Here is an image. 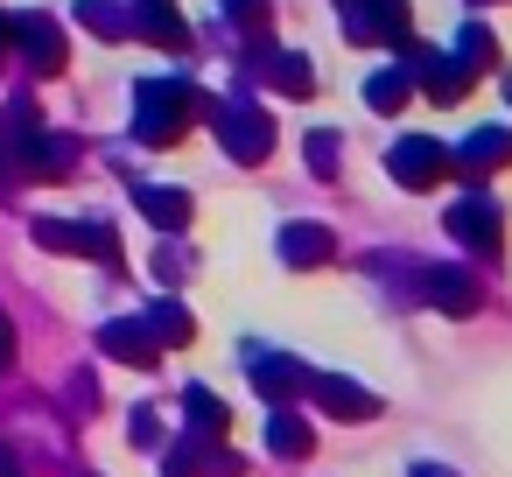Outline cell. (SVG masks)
<instances>
[{"instance_id":"1","label":"cell","mask_w":512,"mask_h":477,"mask_svg":"<svg viewBox=\"0 0 512 477\" xmlns=\"http://www.w3.org/2000/svg\"><path fill=\"white\" fill-rule=\"evenodd\" d=\"M204 113H211V99L190 92L183 78H148V85H134V141H148V148H169V141L190 134V120H204Z\"/></svg>"},{"instance_id":"2","label":"cell","mask_w":512,"mask_h":477,"mask_svg":"<svg viewBox=\"0 0 512 477\" xmlns=\"http://www.w3.org/2000/svg\"><path fill=\"white\" fill-rule=\"evenodd\" d=\"M36 246L50 253H85L99 267H120V239L106 218H36Z\"/></svg>"},{"instance_id":"3","label":"cell","mask_w":512,"mask_h":477,"mask_svg":"<svg viewBox=\"0 0 512 477\" xmlns=\"http://www.w3.org/2000/svg\"><path fill=\"white\" fill-rule=\"evenodd\" d=\"M211 127L232 162H267V148H274V120L260 106H225V113H211Z\"/></svg>"},{"instance_id":"4","label":"cell","mask_w":512,"mask_h":477,"mask_svg":"<svg viewBox=\"0 0 512 477\" xmlns=\"http://www.w3.org/2000/svg\"><path fill=\"white\" fill-rule=\"evenodd\" d=\"M337 15L358 43H407V0H337Z\"/></svg>"},{"instance_id":"5","label":"cell","mask_w":512,"mask_h":477,"mask_svg":"<svg viewBox=\"0 0 512 477\" xmlns=\"http://www.w3.org/2000/svg\"><path fill=\"white\" fill-rule=\"evenodd\" d=\"M386 169H393V183H400V190H435V183L449 176V155H442V141L414 134V141H393Z\"/></svg>"},{"instance_id":"6","label":"cell","mask_w":512,"mask_h":477,"mask_svg":"<svg viewBox=\"0 0 512 477\" xmlns=\"http://www.w3.org/2000/svg\"><path fill=\"white\" fill-rule=\"evenodd\" d=\"M8 43H15L43 78H50V71H64V29H57L50 15H36V8H29V15H15V22H8Z\"/></svg>"},{"instance_id":"7","label":"cell","mask_w":512,"mask_h":477,"mask_svg":"<svg viewBox=\"0 0 512 477\" xmlns=\"http://www.w3.org/2000/svg\"><path fill=\"white\" fill-rule=\"evenodd\" d=\"M449 232H456V246H470L477 260H491V253H498V204L477 197V190L456 197V204H449Z\"/></svg>"},{"instance_id":"8","label":"cell","mask_w":512,"mask_h":477,"mask_svg":"<svg viewBox=\"0 0 512 477\" xmlns=\"http://www.w3.org/2000/svg\"><path fill=\"white\" fill-rule=\"evenodd\" d=\"M8 155H15L29 176H71L78 141H71V134H43V127H36V134H15V148H8Z\"/></svg>"},{"instance_id":"9","label":"cell","mask_w":512,"mask_h":477,"mask_svg":"<svg viewBox=\"0 0 512 477\" xmlns=\"http://www.w3.org/2000/svg\"><path fill=\"white\" fill-rule=\"evenodd\" d=\"M414 295L435 302L442 316H470V309H477V281H470L463 267H421V274H414Z\"/></svg>"},{"instance_id":"10","label":"cell","mask_w":512,"mask_h":477,"mask_svg":"<svg viewBox=\"0 0 512 477\" xmlns=\"http://www.w3.org/2000/svg\"><path fill=\"white\" fill-rule=\"evenodd\" d=\"M239 358L253 365V379H260V393H267V400L309 393V372H302L295 358H281V351H260V344H239Z\"/></svg>"},{"instance_id":"11","label":"cell","mask_w":512,"mask_h":477,"mask_svg":"<svg viewBox=\"0 0 512 477\" xmlns=\"http://www.w3.org/2000/svg\"><path fill=\"white\" fill-rule=\"evenodd\" d=\"M309 400H316L323 414H337V421H372V414H379V400H372L358 379H337V372L309 379Z\"/></svg>"},{"instance_id":"12","label":"cell","mask_w":512,"mask_h":477,"mask_svg":"<svg viewBox=\"0 0 512 477\" xmlns=\"http://www.w3.org/2000/svg\"><path fill=\"white\" fill-rule=\"evenodd\" d=\"M232 470H239V456L218 449V442H197V435H183L176 456L162 463V477H232Z\"/></svg>"},{"instance_id":"13","label":"cell","mask_w":512,"mask_h":477,"mask_svg":"<svg viewBox=\"0 0 512 477\" xmlns=\"http://www.w3.org/2000/svg\"><path fill=\"white\" fill-rule=\"evenodd\" d=\"M99 351H106V358H120V365H134V372H148V365L162 358V351H155V337L141 330V316L106 323V330H99Z\"/></svg>"},{"instance_id":"14","label":"cell","mask_w":512,"mask_h":477,"mask_svg":"<svg viewBox=\"0 0 512 477\" xmlns=\"http://www.w3.org/2000/svg\"><path fill=\"white\" fill-rule=\"evenodd\" d=\"M134 204L155 232H183L190 225V190H162V183H134Z\"/></svg>"},{"instance_id":"15","label":"cell","mask_w":512,"mask_h":477,"mask_svg":"<svg viewBox=\"0 0 512 477\" xmlns=\"http://www.w3.org/2000/svg\"><path fill=\"white\" fill-rule=\"evenodd\" d=\"M183 421H190V435H197V442H225L232 407H225L218 393H204V386H183Z\"/></svg>"},{"instance_id":"16","label":"cell","mask_w":512,"mask_h":477,"mask_svg":"<svg viewBox=\"0 0 512 477\" xmlns=\"http://www.w3.org/2000/svg\"><path fill=\"white\" fill-rule=\"evenodd\" d=\"M456 155H463V162H449V169H463V176H470V169H477V176H484V169H505V162H512V127H477Z\"/></svg>"},{"instance_id":"17","label":"cell","mask_w":512,"mask_h":477,"mask_svg":"<svg viewBox=\"0 0 512 477\" xmlns=\"http://www.w3.org/2000/svg\"><path fill=\"white\" fill-rule=\"evenodd\" d=\"M141 330H148L155 351H162V344H190V337H197V316H190L183 302H155V309L141 316Z\"/></svg>"},{"instance_id":"18","label":"cell","mask_w":512,"mask_h":477,"mask_svg":"<svg viewBox=\"0 0 512 477\" xmlns=\"http://www.w3.org/2000/svg\"><path fill=\"white\" fill-rule=\"evenodd\" d=\"M330 253H337V246H330L323 225H288V232H281V260H288V267H316V260H330Z\"/></svg>"},{"instance_id":"19","label":"cell","mask_w":512,"mask_h":477,"mask_svg":"<svg viewBox=\"0 0 512 477\" xmlns=\"http://www.w3.org/2000/svg\"><path fill=\"white\" fill-rule=\"evenodd\" d=\"M491 50H498V43H491V29H484V22H463L449 57H456V71H463V78H477V71H491Z\"/></svg>"},{"instance_id":"20","label":"cell","mask_w":512,"mask_h":477,"mask_svg":"<svg viewBox=\"0 0 512 477\" xmlns=\"http://www.w3.org/2000/svg\"><path fill=\"white\" fill-rule=\"evenodd\" d=\"M260 64H267V78H274V92H288V99H309V92H316V71H309L302 57H281V50H260Z\"/></svg>"},{"instance_id":"21","label":"cell","mask_w":512,"mask_h":477,"mask_svg":"<svg viewBox=\"0 0 512 477\" xmlns=\"http://www.w3.org/2000/svg\"><path fill=\"white\" fill-rule=\"evenodd\" d=\"M267 449L274 456H309L316 449V428L302 414H267Z\"/></svg>"},{"instance_id":"22","label":"cell","mask_w":512,"mask_h":477,"mask_svg":"<svg viewBox=\"0 0 512 477\" xmlns=\"http://www.w3.org/2000/svg\"><path fill=\"white\" fill-rule=\"evenodd\" d=\"M365 99H372V113H400V106L414 99V78H407V64H393V71H372Z\"/></svg>"},{"instance_id":"23","label":"cell","mask_w":512,"mask_h":477,"mask_svg":"<svg viewBox=\"0 0 512 477\" xmlns=\"http://www.w3.org/2000/svg\"><path fill=\"white\" fill-rule=\"evenodd\" d=\"M78 22L92 36H134V8H113V0H78Z\"/></svg>"},{"instance_id":"24","label":"cell","mask_w":512,"mask_h":477,"mask_svg":"<svg viewBox=\"0 0 512 477\" xmlns=\"http://www.w3.org/2000/svg\"><path fill=\"white\" fill-rule=\"evenodd\" d=\"M225 22L232 29H267V0H225Z\"/></svg>"},{"instance_id":"25","label":"cell","mask_w":512,"mask_h":477,"mask_svg":"<svg viewBox=\"0 0 512 477\" xmlns=\"http://www.w3.org/2000/svg\"><path fill=\"white\" fill-rule=\"evenodd\" d=\"M309 169L316 176H337V134H309Z\"/></svg>"},{"instance_id":"26","label":"cell","mask_w":512,"mask_h":477,"mask_svg":"<svg viewBox=\"0 0 512 477\" xmlns=\"http://www.w3.org/2000/svg\"><path fill=\"white\" fill-rule=\"evenodd\" d=\"M127 428H134V442H141V449H155V435H162L155 407H134V421H127Z\"/></svg>"},{"instance_id":"27","label":"cell","mask_w":512,"mask_h":477,"mask_svg":"<svg viewBox=\"0 0 512 477\" xmlns=\"http://www.w3.org/2000/svg\"><path fill=\"white\" fill-rule=\"evenodd\" d=\"M155 274H162V281H183V253L162 246V253H155Z\"/></svg>"},{"instance_id":"28","label":"cell","mask_w":512,"mask_h":477,"mask_svg":"<svg viewBox=\"0 0 512 477\" xmlns=\"http://www.w3.org/2000/svg\"><path fill=\"white\" fill-rule=\"evenodd\" d=\"M92 400H99V393H92V372H78V379H71V407L92 414Z\"/></svg>"},{"instance_id":"29","label":"cell","mask_w":512,"mask_h":477,"mask_svg":"<svg viewBox=\"0 0 512 477\" xmlns=\"http://www.w3.org/2000/svg\"><path fill=\"white\" fill-rule=\"evenodd\" d=\"M15 365V330H8V309H0V372Z\"/></svg>"},{"instance_id":"30","label":"cell","mask_w":512,"mask_h":477,"mask_svg":"<svg viewBox=\"0 0 512 477\" xmlns=\"http://www.w3.org/2000/svg\"><path fill=\"white\" fill-rule=\"evenodd\" d=\"M0 477H22V456H15L8 442H0Z\"/></svg>"},{"instance_id":"31","label":"cell","mask_w":512,"mask_h":477,"mask_svg":"<svg viewBox=\"0 0 512 477\" xmlns=\"http://www.w3.org/2000/svg\"><path fill=\"white\" fill-rule=\"evenodd\" d=\"M407 477H456V470H442V463H414Z\"/></svg>"},{"instance_id":"32","label":"cell","mask_w":512,"mask_h":477,"mask_svg":"<svg viewBox=\"0 0 512 477\" xmlns=\"http://www.w3.org/2000/svg\"><path fill=\"white\" fill-rule=\"evenodd\" d=\"M169 8V0H134V15H162Z\"/></svg>"},{"instance_id":"33","label":"cell","mask_w":512,"mask_h":477,"mask_svg":"<svg viewBox=\"0 0 512 477\" xmlns=\"http://www.w3.org/2000/svg\"><path fill=\"white\" fill-rule=\"evenodd\" d=\"M0 57H8V22H0Z\"/></svg>"}]
</instances>
